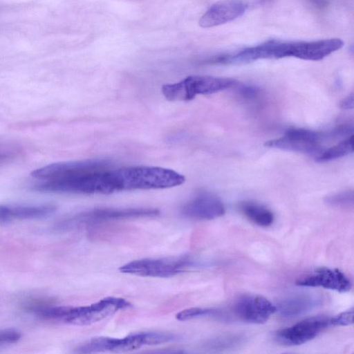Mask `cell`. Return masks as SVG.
Masks as SVG:
<instances>
[{
  "instance_id": "44dd1931",
  "label": "cell",
  "mask_w": 354,
  "mask_h": 354,
  "mask_svg": "<svg viewBox=\"0 0 354 354\" xmlns=\"http://www.w3.org/2000/svg\"><path fill=\"white\" fill-rule=\"evenodd\" d=\"M20 153L21 149L16 145L0 142V165L12 162Z\"/></svg>"
},
{
  "instance_id": "ffe728a7",
  "label": "cell",
  "mask_w": 354,
  "mask_h": 354,
  "mask_svg": "<svg viewBox=\"0 0 354 354\" xmlns=\"http://www.w3.org/2000/svg\"><path fill=\"white\" fill-rule=\"evenodd\" d=\"M325 202L335 207L352 208L354 203L353 192L346 190L331 194L325 198Z\"/></svg>"
},
{
  "instance_id": "ba28073f",
  "label": "cell",
  "mask_w": 354,
  "mask_h": 354,
  "mask_svg": "<svg viewBox=\"0 0 354 354\" xmlns=\"http://www.w3.org/2000/svg\"><path fill=\"white\" fill-rule=\"evenodd\" d=\"M331 317L316 316L307 318L295 324L276 332V342L283 346H299L305 344L331 325Z\"/></svg>"
},
{
  "instance_id": "cb8c5ba5",
  "label": "cell",
  "mask_w": 354,
  "mask_h": 354,
  "mask_svg": "<svg viewBox=\"0 0 354 354\" xmlns=\"http://www.w3.org/2000/svg\"><path fill=\"white\" fill-rule=\"evenodd\" d=\"M239 88L241 95L247 98H253L258 93L257 88L250 86L242 85Z\"/></svg>"
},
{
  "instance_id": "484cf974",
  "label": "cell",
  "mask_w": 354,
  "mask_h": 354,
  "mask_svg": "<svg viewBox=\"0 0 354 354\" xmlns=\"http://www.w3.org/2000/svg\"><path fill=\"white\" fill-rule=\"evenodd\" d=\"M315 6L319 8H324L327 5V0H309Z\"/></svg>"
},
{
  "instance_id": "277c9868",
  "label": "cell",
  "mask_w": 354,
  "mask_h": 354,
  "mask_svg": "<svg viewBox=\"0 0 354 354\" xmlns=\"http://www.w3.org/2000/svg\"><path fill=\"white\" fill-rule=\"evenodd\" d=\"M131 306V303L123 298L107 297L87 306H54L51 316L55 321L75 326H88Z\"/></svg>"
},
{
  "instance_id": "d4e9b609",
  "label": "cell",
  "mask_w": 354,
  "mask_h": 354,
  "mask_svg": "<svg viewBox=\"0 0 354 354\" xmlns=\"http://www.w3.org/2000/svg\"><path fill=\"white\" fill-rule=\"evenodd\" d=\"M339 106L344 109H352L354 106V95L353 93L344 98L339 102Z\"/></svg>"
},
{
  "instance_id": "30bf717a",
  "label": "cell",
  "mask_w": 354,
  "mask_h": 354,
  "mask_svg": "<svg viewBox=\"0 0 354 354\" xmlns=\"http://www.w3.org/2000/svg\"><path fill=\"white\" fill-rule=\"evenodd\" d=\"M235 316L252 324H263L276 312V306L266 298L253 295L239 297L232 306Z\"/></svg>"
},
{
  "instance_id": "4fadbf2b",
  "label": "cell",
  "mask_w": 354,
  "mask_h": 354,
  "mask_svg": "<svg viewBox=\"0 0 354 354\" xmlns=\"http://www.w3.org/2000/svg\"><path fill=\"white\" fill-rule=\"evenodd\" d=\"M248 4L242 0H225L218 2L201 16L199 25L203 28L218 26L241 16Z\"/></svg>"
},
{
  "instance_id": "8fae6325",
  "label": "cell",
  "mask_w": 354,
  "mask_h": 354,
  "mask_svg": "<svg viewBox=\"0 0 354 354\" xmlns=\"http://www.w3.org/2000/svg\"><path fill=\"white\" fill-rule=\"evenodd\" d=\"M180 211L187 218L212 220L224 215L225 208L219 198L211 193L202 192L187 201Z\"/></svg>"
},
{
  "instance_id": "2e32d148",
  "label": "cell",
  "mask_w": 354,
  "mask_h": 354,
  "mask_svg": "<svg viewBox=\"0 0 354 354\" xmlns=\"http://www.w3.org/2000/svg\"><path fill=\"white\" fill-rule=\"evenodd\" d=\"M239 208L250 221L261 227H269L274 220L273 213L266 207L254 202H243Z\"/></svg>"
},
{
  "instance_id": "5b68a950",
  "label": "cell",
  "mask_w": 354,
  "mask_h": 354,
  "mask_svg": "<svg viewBox=\"0 0 354 354\" xmlns=\"http://www.w3.org/2000/svg\"><path fill=\"white\" fill-rule=\"evenodd\" d=\"M233 79L209 75H190L183 80L162 86V93L169 101H189L197 95L215 93L236 85Z\"/></svg>"
},
{
  "instance_id": "d6986e66",
  "label": "cell",
  "mask_w": 354,
  "mask_h": 354,
  "mask_svg": "<svg viewBox=\"0 0 354 354\" xmlns=\"http://www.w3.org/2000/svg\"><path fill=\"white\" fill-rule=\"evenodd\" d=\"M243 341L244 337L239 335L221 336L205 343V348L212 351L227 350L241 344Z\"/></svg>"
},
{
  "instance_id": "603a6c76",
  "label": "cell",
  "mask_w": 354,
  "mask_h": 354,
  "mask_svg": "<svg viewBox=\"0 0 354 354\" xmlns=\"http://www.w3.org/2000/svg\"><path fill=\"white\" fill-rule=\"evenodd\" d=\"M332 326H348L353 322V308L347 309L341 313L331 317Z\"/></svg>"
},
{
  "instance_id": "7a4b0ae2",
  "label": "cell",
  "mask_w": 354,
  "mask_h": 354,
  "mask_svg": "<svg viewBox=\"0 0 354 354\" xmlns=\"http://www.w3.org/2000/svg\"><path fill=\"white\" fill-rule=\"evenodd\" d=\"M185 178L167 168L134 166L109 169L107 181L111 194L127 190L166 189L182 185Z\"/></svg>"
},
{
  "instance_id": "e0dca14e",
  "label": "cell",
  "mask_w": 354,
  "mask_h": 354,
  "mask_svg": "<svg viewBox=\"0 0 354 354\" xmlns=\"http://www.w3.org/2000/svg\"><path fill=\"white\" fill-rule=\"evenodd\" d=\"M353 152V136L351 134L337 145L320 153L317 162H327L346 156Z\"/></svg>"
},
{
  "instance_id": "3957f363",
  "label": "cell",
  "mask_w": 354,
  "mask_h": 354,
  "mask_svg": "<svg viewBox=\"0 0 354 354\" xmlns=\"http://www.w3.org/2000/svg\"><path fill=\"white\" fill-rule=\"evenodd\" d=\"M178 337L167 332L147 331L129 334L122 338L97 337L92 338L76 348L77 353H125L145 346H153L176 341Z\"/></svg>"
},
{
  "instance_id": "8992f818",
  "label": "cell",
  "mask_w": 354,
  "mask_h": 354,
  "mask_svg": "<svg viewBox=\"0 0 354 354\" xmlns=\"http://www.w3.org/2000/svg\"><path fill=\"white\" fill-rule=\"evenodd\" d=\"M155 208H113L99 207L77 213L65 219L61 227L71 228L80 225H92L113 221L153 217L159 215Z\"/></svg>"
},
{
  "instance_id": "9c48e42d",
  "label": "cell",
  "mask_w": 354,
  "mask_h": 354,
  "mask_svg": "<svg viewBox=\"0 0 354 354\" xmlns=\"http://www.w3.org/2000/svg\"><path fill=\"white\" fill-rule=\"evenodd\" d=\"M322 136L320 133L313 130L290 129L286 131L283 136L268 140L264 145L281 150L319 155L322 151L319 145Z\"/></svg>"
},
{
  "instance_id": "7402d4cb",
  "label": "cell",
  "mask_w": 354,
  "mask_h": 354,
  "mask_svg": "<svg viewBox=\"0 0 354 354\" xmlns=\"http://www.w3.org/2000/svg\"><path fill=\"white\" fill-rule=\"evenodd\" d=\"M21 337L20 331L14 328L0 330V346L15 343Z\"/></svg>"
},
{
  "instance_id": "ac0fdd59",
  "label": "cell",
  "mask_w": 354,
  "mask_h": 354,
  "mask_svg": "<svg viewBox=\"0 0 354 354\" xmlns=\"http://www.w3.org/2000/svg\"><path fill=\"white\" fill-rule=\"evenodd\" d=\"M222 313L218 309L210 308H189L178 313L176 318L178 321H188L204 317H221Z\"/></svg>"
},
{
  "instance_id": "6da1fadb",
  "label": "cell",
  "mask_w": 354,
  "mask_h": 354,
  "mask_svg": "<svg viewBox=\"0 0 354 354\" xmlns=\"http://www.w3.org/2000/svg\"><path fill=\"white\" fill-rule=\"evenodd\" d=\"M111 166L106 159H86L48 165L31 173L41 180L32 189L39 192L100 194L102 172Z\"/></svg>"
},
{
  "instance_id": "9a60e30c",
  "label": "cell",
  "mask_w": 354,
  "mask_h": 354,
  "mask_svg": "<svg viewBox=\"0 0 354 354\" xmlns=\"http://www.w3.org/2000/svg\"><path fill=\"white\" fill-rule=\"evenodd\" d=\"M56 209V206L53 204L0 205V221L41 218L51 215Z\"/></svg>"
},
{
  "instance_id": "5bb4252c",
  "label": "cell",
  "mask_w": 354,
  "mask_h": 354,
  "mask_svg": "<svg viewBox=\"0 0 354 354\" xmlns=\"http://www.w3.org/2000/svg\"><path fill=\"white\" fill-rule=\"evenodd\" d=\"M323 303L321 295L299 293L282 299L276 306V312L283 318L290 319L305 314L319 307Z\"/></svg>"
},
{
  "instance_id": "52a82bcc",
  "label": "cell",
  "mask_w": 354,
  "mask_h": 354,
  "mask_svg": "<svg viewBox=\"0 0 354 354\" xmlns=\"http://www.w3.org/2000/svg\"><path fill=\"white\" fill-rule=\"evenodd\" d=\"M194 262L187 257L146 258L122 265V273L149 277H170L186 271Z\"/></svg>"
},
{
  "instance_id": "7c38bea8",
  "label": "cell",
  "mask_w": 354,
  "mask_h": 354,
  "mask_svg": "<svg viewBox=\"0 0 354 354\" xmlns=\"http://www.w3.org/2000/svg\"><path fill=\"white\" fill-rule=\"evenodd\" d=\"M296 284L305 287H322L339 292H348L352 287L351 281L344 272L338 269L325 267L300 278Z\"/></svg>"
}]
</instances>
